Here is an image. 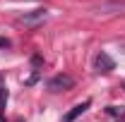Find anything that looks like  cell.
Returning a JSON list of instances; mask_svg holds the SVG:
<instances>
[{"instance_id": "obj_3", "label": "cell", "mask_w": 125, "mask_h": 122, "mask_svg": "<svg viewBox=\"0 0 125 122\" xmlns=\"http://www.w3.org/2000/svg\"><path fill=\"white\" fill-rule=\"evenodd\" d=\"M96 67H99V72H111V70H115V62L106 53H99L96 55Z\"/></svg>"}, {"instance_id": "obj_4", "label": "cell", "mask_w": 125, "mask_h": 122, "mask_svg": "<svg viewBox=\"0 0 125 122\" xmlns=\"http://www.w3.org/2000/svg\"><path fill=\"white\" fill-rule=\"evenodd\" d=\"M46 17V10H34V15H24L22 22H34V19H43Z\"/></svg>"}, {"instance_id": "obj_5", "label": "cell", "mask_w": 125, "mask_h": 122, "mask_svg": "<svg viewBox=\"0 0 125 122\" xmlns=\"http://www.w3.org/2000/svg\"><path fill=\"white\" fill-rule=\"evenodd\" d=\"M5 105H7V89H5V86H0V117H2Z\"/></svg>"}, {"instance_id": "obj_2", "label": "cell", "mask_w": 125, "mask_h": 122, "mask_svg": "<svg viewBox=\"0 0 125 122\" xmlns=\"http://www.w3.org/2000/svg\"><path fill=\"white\" fill-rule=\"evenodd\" d=\"M92 105V101H84V103H77V105L72 108V110H70V113H67V115H65V117H62V122H75L79 117V115H82V113H84V110H87V108Z\"/></svg>"}, {"instance_id": "obj_6", "label": "cell", "mask_w": 125, "mask_h": 122, "mask_svg": "<svg viewBox=\"0 0 125 122\" xmlns=\"http://www.w3.org/2000/svg\"><path fill=\"white\" fill-rule=\"evenodd\" d=\"M0 48H10V41H7V38H2V36H0Z\"/></svg>"}, {"instance_id": "obj_1", "label": "cell", "mask_w": 125, "mask_h": 122, "mask_svg": "<svg viewBox=\"0 0 125 122\" xmlns=\"http://www.w3.org/2000/svg\"><path fill=\"white\" fill-rule=\"evenodd\" d=\"M72 86H75V79L70 74H55L48 81V89H51V91H67V89H72Z\"/></svg>"}]
</instances>
